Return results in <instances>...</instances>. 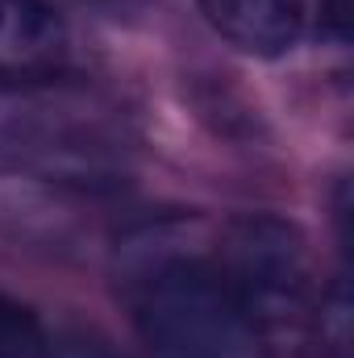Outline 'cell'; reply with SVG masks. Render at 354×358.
Listing matches in <instances>:
<instances>
[{
	"instance_id": "5",
	"label": "cell",
	"mask_w": 354,
	"mask_h": 358,
	"mask_svg": "<svg viewBox=\"0 0 354 358\" xmlns=\"http://www.w3.org/2000/svg\"><path fill=\"white\" fill-rule=\"evenodd\" d=\"M0 358H55L42 321L4 292H0Z\"/></svg>"
},
{
	"instance_id": "2",
	"label": "cell",
	"mask_w": 354,
	"mask_h": 358,
	"mask_svg": "<svg viewBox=\"0 0 354 358\" xmlns=\"http://www.w3.org/2000/svg\"><path fill=\"white\" fill-rule=\"evenodd\" d=\"M217 271L267 346L304 342L317 321L321 287L309 238L296 221L275 213H246L225 225Z\"/></svg>"
},
{
	"instance_id": "4",
	"label": "cell",
	"mask_w": 354,
	"mask_h": 358,
	"mask_svg": "<svg viewBox=\"0 0 354 358\" xmlns=\"http://www.w3.org/2000/svg\"><path fill=\"white\" fill-rule=\"evenodd\" d=\"M63 21L46 0H0V80H34L63 55Z\"/></svg>"
},
{
	"instance_id": "1",
	"label": "cell",
	"mask_w": 354,
	"mask_h": 358,
	"mask_svg": "<svg viewBox=\"0 0 354 358\" xmlns=\"http://www.w3.org/2000/svg\"><path fill=\"white\" fill-rule=\"evenodd\" d=\"M129 321L146 358H271L217 263L159 255L129 275Z\"/></svg>"
},
{
	"instance_id": "6",
	"label": "cell",
	"mask_w": 354,
	"mask_h": 358,
	"mask_svg": "<svg viewBox=\"0 0 354 358\" xmlns=\"http://www.w3.org/2000/svg\"><path fill=\"white\" fill-rule=\"evenodd\" d=\"M321 29L338 42H346L351 29V0H321Z\"/></svg>"
},
{
	"instance_id": "3",
	"label": "cell",
	"mask_w": 354,
	"mask_h": 358,
	"mask_svg": "<svg viewBox=\"0 0 354 358\" xmlns=\"http://www.w3.org/2000/svg\"><path fill=\"white\" fill-rule=\"evenodd\" d=\"M204 21L242 55L279 59L304 34V0H200Z\"/></svg>"
}]
</instances>
